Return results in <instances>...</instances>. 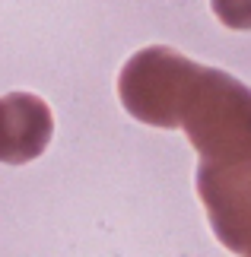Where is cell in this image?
Here are the masks:
<instances>
[{
  "mask_svg": "<svg viewBox=\"0 0 251 257\" xmlns=\"http://www.w3.org/2000/svg\"><path fill=\"white\" fill-rule=\"evenodd\" d=\"M216 19L235 32H251V0H210Z\"/></svg>",
  "mask_w": 251,
  "mask_h": 257,
  "instance_id": "3957f363",
  "label": "cell"
},
{
  "mask_svg": "<svg viewBox=\"0 0 251 257\" xmlns=\"http://www.w3.org/2000/svg\"><path fill=\"white\" fill-rule=\"evenodd\" d=\"M54 134V117L45 98L32 92L0 95V162L26 165L38 159Z\"/></svg>",
  "mask_w": 251,
  "mask_h": 257,
  "instance_id": "7a4b0ae2",
  "label": "cell"
},
{
  "mask_svg": "<svg viewBox=\"0 0 251 257\" xmlns=\"http://www.w3.org/2000/svg\"><path fill=\"white\" fill-rule=\"evenodd\" d=\"M194 184L216 238L251 257V153L229 162H200Z\"/></svg>",
  "mask_w": 251,
  "mask_h": 257,
  "instance_id": "6da1fadb",
  "label": "cell"
}]
</instances>
